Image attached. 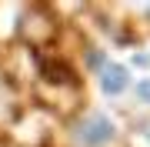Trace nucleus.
<instances>
[{"label": "nucleus", "mask_w": 150, "mask_h": 147, "mask_svg": "<svg viewBox=\"0 0 150 147\" xmlns=\"http://www.w3.org/2000/svg\"><path fill=\"white\" fill-rule=\"evenodd\" d=\"M74 137H77V144H83V147H107L113 137H117V124H113L107 114H87V117L77 120Z\"/></svg>", "instance_id": "nucleus-1"}, {"label": "nucleus", "mask_w": 150, "mask_h": 147, "mask_svg": "<svg viewBox=\"0 0 150 147\" xmlns=\"http://www.w3.org/2000/svg\"><path fill=\"white\" fill-rule=\"evenodd\" d=\"M137 100L144 104V107H150V77H144V80H137Z\"/></svg>", "instance_id": "nucleus-3"}, {"label": "nucleus", "mask_w": 150, "mask_h": 147, "mask_svg": "<svg viewBox=\"0 0 150 147\" xmlns=\"http://www.w3.org/2000/svg\"><path fill=\"white\" fill-rule=\"evenodd\" d=\"M127 87H130L127 67L117 64V60H103V64H100V90L107 94V97H120Z\"/></svg>", "instance_id": "nucleus-2"}]
</instances>
